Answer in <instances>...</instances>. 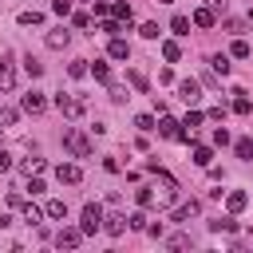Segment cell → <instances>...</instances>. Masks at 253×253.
I'll list each match as a JSON object with an SVG mask.
<instances>
[{
	"mask_svg": "<svg viewBox=\"0 0 253 253\" xmlns=\"http://www.w3.org/2000/svg\"><path fill=\"white\" fill-rule=\"evenodd\" d=\"M134 126H138L142 134H150V130H158V126H154V115H138V119H134Z\"/></svg>",
	"mask_w": 253,
	"mask_h": 253,
	"instance_id": "cell-34",
	"label": "cell"
},
{
	"mask_svg": "<svg viewBox=\"0 0 253 253\" xmlns=\"http://www.w3.org/2000/svg\"><path fill=\"white\" fill-rule=\"evenodd\" d=\"M40 170H43V158H28L24 162V174H40Z\"/></svg>",
	"mask_w": 253,
	"mask_h": 253,
	"instance_id": "cell-42",
	"label": "cell"
},
{
	"mask_svg": "<svg viewBox=\"0 0 253 253\" xmlns=\"http://www.w3.org/2000/svg\"><path fill=\"white\" fill-rule=\"evenodd\" d=\"M178 130H182V123H174L170 115L158 119V134H162V138H178Z\"/></svg>",
	"mask_w": 253,
	"mask_h": 253,
	"instance_id": "cell-17",
	"label": "cell"
},
{
	"mask_svg": "<svg viewBox=\"0 0 253 253\" xmlns=\"http://www.w3.org/2000/svg\"><path fill=\"white\" fill-rule=\"evenodd\" d=\"M87 71H91V67H87V59H71V63H67V75H71V79H83Z\"/></svg>",
	"mask_w": 253,
	"mask_h": 253,
	"instance_id": "cell-24",
	"label": "cell"
},
{
	"mask_svg": "<svg viewBox=\"0 0 253 253\" xmlns=\"http://www.w3.org/2000/svg\"><path fill=\"white\" fill-rule=\"evenodd\" d=\"M111 16L123 20V24H130V20H134V8H130L126 0H115V4H111Z\"/></svg>",
	"mask_w": 253,
	"mask_h": 253,
	"instance_id": "cell-15",
	"label": "cell"
},
{
	"mask_svg": "<svg viewBox=\"0 0 253 253\" xmlns=\"http://www.w3.org/2000/svg\"><path fill=\"white\" fill-rule=\"evenodd\" d=\"M43 213H47L51 221H63V217H67V202H59V198H51V202L43 206Z\"/></svg>",
	"mask_w": 253,
	"mask_h": 253,
	"instance_id": "cell-18",
	"label": "cell"
},
{
	"mask_svg": "<svg viewBox=\"0 0 253 253\" xmlns=\"http://www.w3.org/2000/svg\"><path fill=\"white\" fill-rule=\"evenodd\" d=\"M210 71L213 75H229V55H213L210 59Z\"/></svg>",
	"mask_w": 253,
	"mask_h": 253,
	"instance_id": "cell-23",
	"label": "cell"
},
{
	"mask_svg": "<svg viewBox=\"0 0 253 253\" xmlns=\"http://www.w3.org/2000/svg\"><path fill=\"white\" fill-rule=\"evenodd\" d=\"M55 107H59L67 119H79V115H83V103H79V99H71V95H63V91L55 95Z\"/></svg>",
	"mask_w": 253,
	"mask_h": 253,
	"instance_id": "cell-4",
	"label": "cell"
},
{
	"mask_svg": "<svg viewBox=\"0 0 253 253\" xmlns=\"http://www.w3.org/2000/svg\"><path fill=\"white\" fill-rule=\"evenodd\" d=\"M210 229H213V233H233L237 221H233V217H217V221H210Z\"/></svg>",
	"mask_w": 253,
	"mask_h": 253,
	"instance_id": "cell-26",
	"label": "cell"
},
{
	"mask_svg": "<svg viewBox=\"0 0 253 253\" xmlns=\"http://www.w3.org/2000/svg\"><path fill=\"white\" fill-rule=\"evenodd\" d=\"M20 210H24V221H32V225H36V221H40V217H43V213H40V210H36V206H32V202H24V206H20Z\"/></svg>",
	"mask_w": 253,
	"mask_h": 253,
	"instance_id": "cell-37",
	"label": "cell"
},
{
	"mask_svg": "<svg viewBox=\"0 0 253 253\" xmlns=\"http://www.w3.org/2000/svg\"><path fill=\"white\" fill-rule=\"evenodd\" d=\"M126 225H130V221H126L123 213H111V217H103V229H107L111 237H119V233H126Z\"/></svg>",
	"mask_w": 253,
	"mask_h": 253,
	"instance_id": "cell-11",
	"label": "cell"
},
{
	"mask_svg": "<svg viewBox=\"0 0 253 253\" xmlns=\"http://www.w3.org/2000/svg\"><path fill=\"white\" fill-rule=\"evenodd\" d=\"M63 146H67L75 158H91V138H87L79 126H67V130H63Z\"/></svg>",
	"mask_w": 253,
	"mask_h": 253,
	"instance_id": "cell-1",
	"label": "cell"
},
{
	"mask_svg": "<svg viewBox=\"0 0 253 253\" xmlns=\"http://www.w3.org/2000/svg\"><path fill=\"white\" fill-rule=\"evenodd\" d=\"M8 170H12V154H8V150H0V174H8Z\"/></svg>",
	"mask_w": 253,
	"mask_h": 253,
	"instance_id": "cell-46",
	"label": "cell"
},
{
	"mask_svg": "<svg viewBox=\"0 0 253 253\" xmlns=\"http://www.w3.org/2000/svg\"><path fill=\"white\" fill-rule=\"evenodd\" d=\"M67 40H71V32H67V28H51V32H47V47H51V51H63V47H67Z\"/></svg>",
	"mask_w": 253,
	"mask_h": 253,
	"instance_id": "cell-10",
	"label": "cell"
},
{
	"mask_svg": "<svg viewBox=\"0 0 253 253\" xmlns=\"http://www.w3.org/2000/svg\"><path fill=\"white\" fill-rule=\"evenodd\" d=\"M213 146H229V130H225L221 123L213 126Z\"/></svg>",
	"mask_w": 253,
	"mask_h": 253,
	"instance_id": "cell-36",
	"label": "cell"
},
{
	"mask_svg": "<svg viewBox=\"0 0 253 253\" xmlns=\"http://www.w3.org/2000/svg\"><path fill=\"white\" fill-rule=\"evenodd\" d=\"M130 87H134V91H146V87H150V83H146V75H142L138 67H130Z\"/></svg>",
	"mask_w": 253,
	"mask_h": 253,
	"instance_id": "cell-32",
	"label": "cell"
},
{
	"mask_svg": "<svg viewBox=\"0 0 253 253\" xmlns=\"http://www.w3.org/2000/svg\"><path fill=\"white\" fill-rule=\"evenodd\" d=\"M16 20H20V24H24V28H32V24H40V20H43V16H40V12H36V8H32V12H20V16H16Z\"/></svg>",
	"mask_w": 253,
	"mask_h": 253,
	"instance_id": "cell-35",
	"label": "cell"
},
{
	"mask_svg": "<svg viewBox=\"0 0 253 253\" xmlns=\"http://www.w3.org/2000/svg\"><path fill=\"white\" fill-rule=\"evenodd\" d=\"M166 245H170V249H186V245H190V237H186V233H174Z\"/></svg>",
	"mask_w": 253,
	"mask_h": 253,
	"instance_id": "cell-43",
	"label": "cell"
},
{
	"mask_svg": "<svg viewBox=\"0 0 253 253\" xmlns=\"http://www.w3.org/2000/svg\"><path fill=\"white\" fill-rule=\"evenodd\" d=\"M206 4H210L213 12H225V0H206Z\"/></svg>",
	"mask_w": 253,
	"mask_h": 253,
	"instance_id": "cell-48",
	"label": "cell"
},
{
	"mask_svg": "<svg viewBox=\"0 0 253 253\" xmlns=\"http://www.w3.org/2000/svg\"><path fill=\"white\" fill-rule=\"evenodd\" d=\"M16 119H20V111H16V107H0V130L16 126Z\"/></svg>",
	"mask_w": 253,
	"mask_h": 253,
	"instance_id": "cell-22",
	"label": "cell"
},
{
	"mask_svg": "<svg viewBox=\"0 0 253 253\" xmlns=\"http://www.w3.org/2000/svg\"><path fill=\"white\" fill-rule=\"evenodd\" d=\"M225 28H229L233 36H241V32H245V20H225Z\"/></svg>",
	"mask_w": 253,
	"mask_h": 253,
	"instance_id": "cell-45",
	"label": "cell"
},
{
	"mask_svg": "<svg viewBox=\"0 0 253 253\" xmlns=\"http://www.w3.org/2000/svg\"><path fill=\"white\" fill-rule=\"evenodd\" d=\"M190 20H194V28H213V24H217V16H213V8H210V4H206V8H198Z\"/></svg>",
	"mask_w": 253,
	"mask_h": 253,
	"instance_id": "cell-12",
	"label": "cell"
},
{
	"mask_svg": "<svg viewBox=\"0 0 253 253\" xmlns=\"http://www.w3.org/2000/svg\"><path fill=\"white\" fill-rule=\"evenodd\" d=\"M107 55H111V59H130V47H126V40H119V36H115V40L107 43Z\"/></svg>",
	"mask_w": 253,
	"mask_h": 253,
	"instance_id": "cell-16",
	"label": "cell"
},
{
	"mask_svg": "<svg viewBox=\"0 0 253 253\" xmlns=\"http://www.w3.org/2000/svg\"><path fill=\"white\" fill-rule=\"evenodd\" d=\"M198 210H202V206L190 198L186 206H178V210H174V221H190V217H198Z\"/></svg>",
	"mask_w": 253,
	"mask_h": 253,
	"instance_id": "cell-19",
	"label": "cell"
},
{
	"mask_svg": "<svg viewBox=\"0 0 253 253\" xmlns=\"http://www.w3.org/2000/svg\"><path fill=\"white\" fill-rule=\"evenodd\" d=\"M123 28H126V24H123V20H115V16H103V20H99V32H103V36H111V40H115V36H123Z\"/></svg>",
	"mask_w": 253,
	"mask_h": 253,
	"instance_id": "cell-13",
	"label": "cell"
},
{
	"mask_svg": "<svg viewBox=\"0 0 253 253\" xmlns=\"http://www.w3.org/2000/svg\"><path fill=\"white\" fill-rule=\"evenodd\" d=\"M24 71H28L32 79H36V75H43V63H40L36 55H28V59H24Z\"/></svg>",
	"mask_w": 253,
	"mask_h": 253,
	"instance_id": "cell-31",
	"label": "cell"
},
{
	"mask_svg": "<svg viewBox=\"0 0 253 253\" xmlns=\"http://www.w3.org/2000/svg\"><path fill=\"white\" fill-rule=\"evenodd\" d=\"M55 178H59V182H67V186H75V182H83V170H79L75 162H63V166L55 170Z\"/></svg>",
	"mask_w": 253,
	"mask_h": 253,
	"instance_id": "cell-8",
	"label": "cell"
},
{
	"mask_svg": "<svg viewBox=\"0 0 253 253\" xmlns=\"http://www.w3.org/2000/svg\"><path fill=\"white\" fill-rule=\"evenodd\" d=\"M83 237H87L83 229H67V225H63V229H59V237H55V245H59V249H75Z\"/></svg>",
	"mask_w": 253,
	"mask_h": 253,
	"instance_id": "cell-6",
	"label": "cell"
},
{
	"mask_svg": "<svg viewBox=\"0 0 253 253\" xmlns=\"http://www.w3.org/2000/svg\"><path fill=\"white\" fill-rule=\"evenodd\" d=\"M225 115H229V111H225V103H217V107H210V119H213V123H225Z\"/></svg>",
	"mask_w": 253,
	"mask_h": 253,
	"instance_id": "cell-41",
	"label": "cell"
},
{
	"mask_svg": "<svg viewBox=\"0 0 253 253\" xmlns=\"http://www.w3.org/2000/svg\"><path fill=\"white\" fill-rule=\"evenodd\" d=\"M249 51H253V47H249L245 40H233V47H229V55H233V59H249Z\"/></svg>",
	"mask_w": 253,
	"mask_h": 253,
	"instance_id": "cell-28",
	"label": "cell"
},
{
	"mask_svg": "<svg viewBox=\"0 0 253 253\" xmlns=\"http://www.w3.org/2000/svg\"><path fill=\"white\" fill-rule=\"evenodd\" d=\"M126 221H130V229H146V213H142V210H134Z\"/></svg>",
	"mask_w": 253,
	"mask_h": 253,
	"instance_id": "cell-38",
	"label": "cell"
},
{
	"mask_svg": "<svg viewBox=\"0 0 253 253\" xmlns=\"http://www.w3.org/2000/svg\"><path fill=\"white\" fill-rule=\"evenodd\" d=\"M134 202H138L142 210H150V206H154V190H146V186H142V190H134Z\"/></svg>",
	"mask_w": 253,
	"mask_h": 253,
	"instance_id": "cell-29",
	"label": "cell"
},
{
	"mask_svg": "<svg viewBox=\"0 0 253 253\" xmlns=\"http://www.w3.org/2000/svg\"><path fill=\"white\" fill-rule=\"evenodd\" d=\"M245 206H249V194H245V190H229V194H225V210H229V213H241Z\"/></svg>",
	"mask_w": 253,
	"mask_h": 253,
	"instance_id": "cell-9",
	"label": "cell"
},
{
	"mask_svg": "<svg viewBox=\"0 0 253 253\" xmlns=\"http://www.w3.org/2000/svg\"><path fill=\"white\" fill-rule=\"evenodd\" d=\"M20 111H24V115H43V111H47V99H43L40 91H28V95L20 99Z\"/></svg>",
	"mask_w": 253,
	"mask_h": 253,
	"instance_id": "cell-3",
	"label": "cell"
},
{
	"mask_svg": "<svg viewBox=\"0 0 253 253\" xmlns=\"http://www.w3.org/2000/svg\"><path fill=\"white\" fill-rule=\"evenodd\" d=\"M103 16H111V4L107 0H95V20H103Z\"/></svg>",
	"mask_w": 253,
	"mask_h": 253,
	"instance_id": "cell-44",
	"label": "cell"
},
{
	"mask_svg": "<svg viewBox=\"0 0 253 253\" xmlns=\"http://www.w3.org/2000/svg\"><path fill=\"white\" fill-rule=\"evenodd\" d=\"M162 59H166V63L182 59V47H178V40H162Z\"/></svg>",
	"mask_w": 253,
	"mask_h": 253,
	"instance_id": "cell-20",
	"label": "cell"
},
{
	"mask_svg": "<svg viewBox=\"0 0 253 253\" xmlns=\"http://www.w3.org/2000/svg\"><path fill=\"white\" fill-rule=\"evenodd\" d=\"M194 162H198L202 170H210V166H213V146H202V142H194Z\"/></svg>",
	"mask_w": 253,
	"mask_h": 253,
	"instance_id": "cell-14",
	"label": "cell"
},
{
	"mask_svg": "<svg viewBox=\"0 0 253 253\" xmlns=\"http://www.w3.org/2000/svg\"><path fill=\"white\" fill-rule=\"evenodd\" d=\"M51 12L55 16H71V0H51Z\"/></svg>",
	"mask_w": 253,
	"mask_h": 253,
	"instance_id": "cell-39",
	"label": "cell"
},
{
	"mask_svg": "<svg viewBox=\"0 0 253 253\" xmlns=\"http://www.w3.org/2000/svg\"><path fill=\"white\" fill-rule=\"evenodd\" d=\"M16 87V63H12V55H4L0 59V91H12Z\"/></svg>",
	"mask_w": 253,
	"mask_h": 253,
	"instance_id": "cell-5",
	"label": "cell"
},
{
	"mask_svg": "<svg viewBox=\"0 0 253 253\" xmlns=\"http://www.w3.org/2000/svg\"><path fill=\"white\" fill-rule=\"evenodd\" d=\"M233 111H237V115H249V111H253V99H249L245 91H233Z\"/></svg>",
	"mask_w": 253,
	"mask_h": 253,
	"instance_id": "cell-21",
	"label": "cell"
},
{
	"mask_svg": "<svg viewBox=\"0 0 253 253\" xmlns=\"http://www.w3.org/2000/svg\"><path fill=\"white\" fill-rule=\"evenodd\" d=\"M190 24H194V20H190V16H182V12H178V16L170 20V28H174L178 36H186V32H190Z\"/></svg>",
	"mask_w": 253,
	"mask_h": 253,
	"instance_id": "cell-27",
	"label": "cell"
},
{
	"mask_svg": "<svg viewBox=\"0 0 253 253\" xmlns=\"http://www.w3.org/2000/svg\"><path fill=\"white\" fill-rule=\"evenodd\" d=\"M249 20H253V8H249Z\"/></svg>",
	"mask_w": 253,
	"mask_h": 253,
	"instance_id": "cell-49",
	"label": "cell"
},
{
	"mask_svg": "<svg viewBox=\"0 0 253 253\" xmlns=\"http://www.w3.org/2000/svg\"><path fill=\"white\" fill-rule=\"evenodd\" d=\"M202 119H206L202 111H186V119H182V126H186V130H194V126H202Z\"/></svg>",
	"mask_w": 253,
	"mask_h": 253,
	"instance_id": "cell-33",
	"label": "cell"
},
{
	"mask_svg": "<svg viewBox=\"0 0 253 253\" xmlns=\"http://www.w3.org/2000/svg\"><path fill=\"white\" fill-rule=\"evenodd\" d=\"M138 36H142V40H158V24H142Z\"/></svg>",
	"mask_w": 253,
	"mask_h": 253,
	"instance_id": "cell-40",
	"label": "cell"
},
{
	"mask_svg": "<svg viewBox=\"0 0 253 253\" xmlns=\"http://www.w3.org/2000/svg\"><path fill=\"white\" fill-rule=\"evenodd\" d=\"M28 190H32V194H43V182H40V178H32V174H28Z\"/></svg>",
	"mask_w": 253,
	"mask_h": 253,
	"instance_id": "cell-47",
	"label": "cell"
},
{
	"mask_svg": "<svg viewBox=\"0 0 253 253\" xmlns=\"http://www.w3.org/2000/svg\"><path fill=\"white\" fill-rule=\"evenodd\" d=\"M233 150H237V158H253V138H237Z\"/></svg>",
	"mask_w": 253,
	"mask_h": 253,
	"instance_id": "cell-30",
	"label": "cell"
},
{
	"mask_svg": "<svg viewBox=\"0 0 253 253\" xmlns=\"http://www.w3.org/2000/svg\"><path fill=\"white\" fill-rule=\"evenodd\" d=\"M178 95H182L186 103H198V99H202V83H198V79H182V83H178Z\"/></svg>",
	"mask_w": 253,
	"mask_h": 253,
	"instance_id": "cell-7",
	"label": "cell"
},
{
	"mask_svg": "<svg viewBox=\"0 0 253 253\" xmlns=\"http://www.w3.org/2000/svg\"><path fill=\"white\" fill-rule=\"evenodd\" d=\"M91 75H95L99 83H111V67H107L103 59H95V63H91Z\"/></svg>",
	"mask_w": 253,
	"mask_h": 253,
	"instance_id": "cell-25",
	"label": "cell"
},
{
	"mask_svg": "<svg viewBox=\"0 0 253 253\" xmlns=\"http://www.w3.org/2000/svg\"><path fill=\"white\" fill-rule=\"evenodd\" d=\"M79 229H83V233H99V229H103V206H99V202H87V206H83Z\"/></svg>",
	"mask_w": 253,
	"mask_h": 253,
	"instance_id": "cell-2",
	"label": "cell"
}]
</instances>
